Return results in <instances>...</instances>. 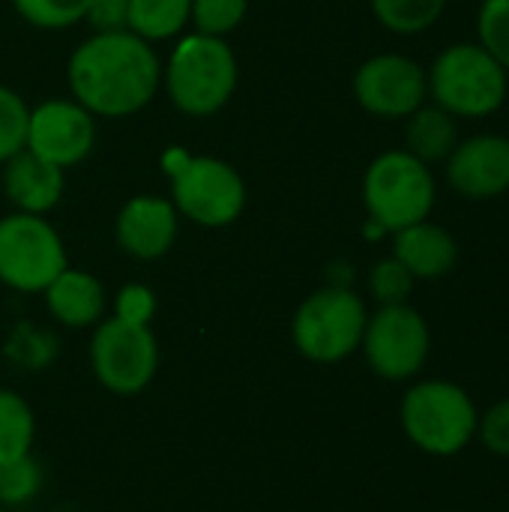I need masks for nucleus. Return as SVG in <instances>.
Returning a JSON list of instances; mask_svg holds the SVG:
<instances>
[{"label": "nucleus", "mask_w": 509, "mask_h": 512, "mask_svg": "<svg viewBox=\"0 0 509 512\" xmlns=\"http://www.w3.org/2000/svg\"><path fill=\"white\" fill-rule=\"evenodd\" d=\"M162 81V63L132 30L93 33L69 57V87L93 117L138 114Z\"/></svg>", "instance_id": "f257e3e1"}, {"label": "nucleus", "mask_w": 509, "mask_h": 512, "mask_svg": "<svg viewBox=\"0 0 509 512\" xmlns=\"http://www.w3.org/2000/svg\"><path fill=\"white\" fill-rule=\"evenodd\" d=\"M399 420L408 441L438 459L459 456L477 438L480 411L471 393L453 381H420L399 405Z\"/></svg>", "instance_id": "f03ea898"}, {"label": "nucleus", "mask_w": 509, "mask_h": 512, "mask_svg": "<svg viewBox=\"0 0 509 512\" xmlns=\"http://www.w3.org/2000/svg\"><path fill=\"white\" fill-rule=\"evenodd\" d=\"M162 78L177 111L189 117H210L234 96L237 57L222 36L192 33L171 51Z\"/></svg>", "instance_id": "7ed1b4c3"}, {"label": "nucleus", "mask_w": 509, "mask_h": 512, "mask_svg": "<svg viewBox=\"0 0 509 512\" xmlns=\"http://www.w3.org/2000/svg\"><path fill=\"white\" fill-rule=\"evenodd\" d=\"M171 177V204L204 228L231 225L246 207V183L234 165L216 156H192L174 150L165 156Z\"/></svg>", "instance_id": "20e7f679"}, {"label": "nucleus", "mask_w": 509, "mask_h": 512, "mask_svg": "<svg viewBox=\"0 0 509 512\" xmlns=\"http://www.w3.org/2000/svg\"><path fill=\"white\" fill-rule=\"evenodd\" d=\"M363 201L369 219L381 231H402L423 222L435 204V180L426 162L408 150L381 153L363 177Z\"/></svg>", "instance_id": "39448f33"}, {"label": "nucleus", "mask_w": 509, "mask_h": 512, "mask_svg": "<svg viewBox=\"0 0 509 512\" xmlns=\"http://www.w3.org/2000/svg\"><path fill=\"white\" fill-rule=\"evenodd\" d=\"M366 321L369 312L363 300L345 285H330L303 300L294 315L291 336L306 360L339 363L360 348Z\"/></svg>", "instance_id": "423d86ee"}, {"label": "nucleus", "mask_w": 509, "mask_h": 512, "mask_svg": "<svg viewBox=\"0 0 509 512\" xmlns=\"http://www.w3.org/2000/svg\"><path fill=\"white\" fill-rule=\"evenodd\" d=\"M426 84L447 114L486 117L507 96V69L483 45H453L435 60Z\"/></svg>", "instance_id": "0eeeda50"}, {"label": "nucleus", "mask_w": 509, "mask_h": 512, "mask_svg": "<svg viewBox=\"0 0 509 512\" xmlns=\"http://www.w3.org/2000/svg\"><path fill=\"white\" fill-rule=\"evenodd\" d=\"M66 270L60 234L36 213H12L0 219V282L39 294Z\"/></svg>", "instance_id": "6e6552de"}, {"label": "nucleus", "mask_w": 509, "mask_h": 512, "mask_svg": "<svg viewBox=\"0 0 509 512\" xmlns=\"http://www.w3.org/2000/svg\"><path fill=\"white\" fill-rule=\"evenodd\" d=\"M90 366L99 384L117 396L141 393L159 366V345L147 324L108 318L90 339Z\"/></svg>", "instance_id": "1a4fd4ad"}, {"label": "nucleus", "mask_w": 509, "mask_h": 512, "mask_svg": "<svg viewBox=\"0 0 509 512\" xmlns=\"http://www.w3.org/2000/svg\"><path fill=\"white\" fill-rule=\"evenodd\" d=\"M360 348L375 375L387 381H411L429 360L432 333L426 318L408 303L381 306L366 321Z\"/></svg>", "instance_id": "9d476101"}, {"label": "nucleus", "mask_w": 509, "mask_h": 512, "mask_svg": "<svg viewBox=\"0 0 509 512\" xmlns=\"http://www.w3.org/2000/svg\"><path fill=\"white\" fill-rule=\"evenodd\" d=\"M96 144V117L75 99H51L30 108L27 150L57 168H72Z\"/></svg>", "instance_id": "9b49d317"}, {"label": "nucleus", "mask_w": 509, "mask_h": 512, "mask_svg": "<svg viewBox=\"0 0 509 512\" xmlns=\"http://www.w3.org/2000/svg\"><path fill=\"white\" fill-rule=\"evenodd\" d=\"M426 72L402 54H378L354 75L357 102L378 117H411L426 99Z\"/></svg>", "instance_id": "f8f14e48"}, {"label": "nucleus", "mask_w": 509, "mask_h": 512, "mask_svg": "<svg viewBox=\"0 0 509 512\" xmlns=\"http://www.w3.org/2000/svg\"><path fill=\"white\" fill-rule=\"evenodd\" d=\"M177 216L180 213L174 210L171 198L135 195L117 213L114 222L117 246L138 261L162 258L177 240Z\"/></svg>", "instance_id": "ddd939ff"}, {"label": "nucleus", "mask_w": 509, "mask_h": 512, "mask_svg": "<svg viewBox=\"0 0 509 512\" xmlns=\"http://www.w3.org/2000/svg\"><path fill=\"white\" fill-rule=\"evenodd\" d=\"M450 183L465 198H495L509 189V141L501 135H477L456 144L447 165Z\"/></svg>", "instance_id": "4468645a"}, {"label": "nucleus", "mask_w": 509, "mask_h": 512, "mask_svg": "<svg viewBox=\"0 0 509 512\" xmlns=\"http://www.w3.org/2000/svg\"><path fill=\"white\" fill-rule=\"evenodd\" d=\"M63 168L45 162L27 147L3 162V192L21 213H48L63 198Z\"/></svg>", "instance_id": "2eb2a0df"}, {"label": "nucleus", "mask_w": 509, "mask_h": 512, "mask_svg": "<svg viewBox=\"0 0 509 512\" xmlns=\"http://www.w3.org/2000/svg\"><path fill=\"white\" fill-rule=\"evenodd\" d=\"M393 258H399L414 279H441L456 267L459 246L450 231L423 219L396 231Z\"/></svg>", "instance_id": "dca6fc26"}, {"label": "nucleus", "mask_w": 509, "mask_h": 512, "mask_svg": "<svg viewBox=\"0 0 509 512\" xmlns=\"http://www.w3.org/2000/svg\"><path fill=\"white\" fill-rule=\"evenodd\" d=\"M48 312L63 327H90L105 312V288L84 270H63L45 291Z\"/></svg>", "instance_id": "f3484780"}, {"label": "nucleus", "mask_w": 509, "mask_h": 512, "mask_svg": "<svg viewBox=\"0 0 509 512\" xmlns=\"http://www.w3.org/2000/svg\"><path fill=\"white\" fill-rule=\"evenodd\" d=\"M408 153L420 162H441L450 159V153L459 144V132L453 123V114L444 108H417L408 120Z\"/></svg>", "instance_id": "a211bd4d"}, {"label": "nucleus", "mask_w": 509, "mask_h": 512, "mask_svg": "<svg viewBox=\"0 0 509 512\" xmlns=\"http://www.w3.org/2000/svg\"><path fill=\"white\" fill-rule=\"evenodd\" d=\"M192 18V0H129V30L147 42L177 36Z\"/></svg>", "instance_id": "6ab92c4d"}, {"label": "nucleus", "mask_w": 509, "mask_h": 512, "mask_svg": "<svg viewBox=\"0 0 509 512\" xmlns=\"http://www.w3.org/2000/svg\"><path fill=\"white\" fill-rule=\"evenodd\" d=\"M33 432L36 423L30 405L12 390H0V465L30 456Z\"/></svg>", "instance_id": "aec40b11"}, {"label": "nucleus", "mask_w": 509, "mask_h": 512, "mask_svg": "<svg viewBox=\"0 0 509 512\" xmlns=\"http://www.w3.org/2000/svg\"><path fill=\"white\" fill-rule=\"evenodd\" d=\"M447 0H372L375 18L393 33H420L432 27Z\"/></svg>", "instance_id": "412c9836"}, {"label": "nucleus", "mask_w": 509, "mask_h": 512, "mask_svg": "<svg viewBox=\"0 0 509 512\" xmlns=\"http://www.w3.org/2000/svg\"><path fill=\"white\" fill-rule=\"evenodd\" d=\"M42 489V468L33 456L0 465V507H21Z\"/></svg>", "instance_id": "4be33fe9"}, {"label": "nucleus", "mask_w": 509, "mask_h": 512, "mask_svg": "<svg viewBox=\"0 0 509 512\" xmlns=\"http://www.w3.org/2000/svg\"><path fill=\"white\" fill-rule=\"evenodd\" d=\"M90 0H12L15 12L39 30H63L84 18Z\"/></svg>", "instance_id": "5701e85b"}, {"label": "nucleus", "mask_w": 509, "mask_h": 512, "mask_svg": "<svg viewBox=\"0 0 509 512\" xmlns=\"http://www.w3.org/2000/svg\"><path fill=\"white\" fill-rule=\"evenodd\" d=\"M27 120V102L12 87L0 84V165L27 147Z\"/></svg>", "instance_id": "b1692460"}, {"label": "nucleus", "mask_w": 509, "mask_h": 512, "mask_svg": "<svg viewBox=\"0 0 509 512\" xmlns=\"http://www.w3.org/2000/svg\"><path fill=\"white\" fill-rule=\"evenodd\" d=\"M249 0H192V24L204 36H228L246 18Z\"/></svg>", "instance_id": "393cba45"}, {"label": "nucleus", "mask_w": 509, "mask_h": 512, "mask_svg": "<svg viewBox=\"0 0 509 512\" xmlns=\"http://www.w3.org/2000/svg\"><path fill=\"white\" fill-rule=\"evenodd\" d=\"M414 276L399 258H384L369 273V288L381 306H402L414 291Z\"/></svg>", "instance_id": "a878e982"}, {"label": "nucleus", "mask_w": 509, "mask_h": 512, "mask_svg": "<svg viewBox=\"0 0 509 512\" xmlns=\"http://www.w3.org/2000/svg\"><path fill=\"white\" fill-rule=\"evenodd\" d=\"M480 45L509 69V0H483L480 6Z\"/></svg>", "instance_id": "bb28decb"}, {"label": "nucleus", "mask_w": 509, "mask_h": 512, "mask_svg": "<svg viewBox=\"0 0 509 512\" xmlns=\"http://www.w3.org/2000/svg\"><path fill=\"white\" fill-rule=\"evenodd\" d=\"M54 354H57L54 336H48L30 324H21L6 345V357L21 369H42L48 360H54Z\"/></svg>", "instance_id": "cd10ccee"}, {"label": "nucleus", "mask_w": 509, "mask_h": 512, "mask_svg": "<svg viewBox=\"0 0 509 512\" xmlns=\"http://www.w3.org/2000/svg\"><path fill=\"white\" fill-rule=\"evenodd\" d=\"M477 438L483 441V447L501 459H509V396L495 402L486 414H480L477 423Z\"/></svg>", "instance_id": "c85d7f7f"}, {"label": "nucleus", "mask_w": 509, "mask_h": 512, "mask_svg": "<svg viewBox=\"0 0 509 512\" xmlns=\"http://www.w3.org/2000/svg\"><path fill=\"white\" fill-rule=\"evenodd\" d=\"M81 21H87L93 33L129 30V0H90Z\"/></svg>", "instance_id": "c756f323"}, {"label": "nucleus", "mask_w": 509, "mask_h": 512, "mask_svg": "<svg viewBox=\"0 0 509 512\" xmlns=\"http://www.w3.org/2000/svg\"><path fill=\"white\" fill-rule=\"evenodd\" d=\"M156 312V297L150 288L144 285H126L117 294V318L123 321H135V324H150Z\"/></svg>", "instance_id": "7c9ffc66"}, {"label": "nucleus", "mask_w": 509, "mask_h": 512, "mask_svg": "<svg viewBox=\"0 0 509 512\" xmlns=\"http://www.w3.org/2000/svg\"><path fill=\"white\" fill-rule=\"evenodd\" d=\"M0 512H6V510H3V507H0Z\"/></svg>", "instance_id": "2f4dec72"}]
</instances>
